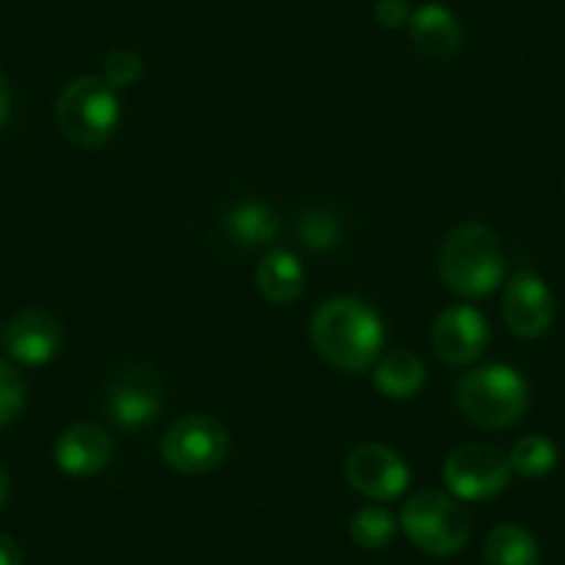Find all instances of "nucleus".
Wrapping results in <instances>:
<instances>
[{
    "label": "nucleus",
    "instance_id": "393cba45",
    "mask_svg": "<svg viewBox=\"0 0 565 565\" xmlns=\"http://www.w3.org/2000/svg\"><path fill=\"white\" fill-rule=\"evenodd\" d=\"M0 565H23V548L7 532H0Z\"/></svg>",
    "mask_w": 565,
    "mask_h": 565
},
{
    "label": "nucleus",
    "instance_id": "1a4fd4ad",
    "mask_svg": "<svg viewBox=\"0 0 565 565\" xmlns=\"http://www.w3.org/2000/svg\"><path fill=\"white\" fill-rule=\"evenodd\" d=\"M106 411L122 430H141L164 411V388L150 369H125L108 385Z\"/></svg>",
    "mask_w": 565,
    "mask_h": 565
},
{
    "label": "nucleus",
    "instance_id": "0eeeda50",
    "mask_svg": "<svg viewBox=\"0 0 565 565\" xmlns=\"http://www.w3.org/2000/svg\"><path fill=\"white\" fill-rule=\"evenodd\" d=\"M510 460L491 444H463L444 460V486L458 502H486L510 482Z\"/></svg>",
    "mask_w": 565,
    "mask_h": 565
},
{
    "label": "nucleus",
    "instance_id": "ddd939ff",
    "mask_svg": "<svg viewBox=\"0 0 565 565\" xmlns=\"http://www.w3.org/2000/svg\"><path fill=\"white\" fill-rule=\"evenodd\" d=\"M111 438L100 424L75 422L58 433L53 444V460L70 477H92L111 460Z\"/></svg>",
    "mask_w": 565,
    "mask_h": 565
},
{
    "label": "nucleus",
    "instance_id": "f8f14e48",
    "mask_svg": "<svg viewBox=\"0 0 565 565\" xmlns=\"http://www.w3.org/2000/svg\"><path fill=\"white\" fill-rule=\"evenodd\" d=\"M62 324L53 313L42 308H29L20 311L3 330V344L12 361L23 366H45L62 350Z\"/></svg>",
    "mask_w": 565,
    "mask_h": 565
},
{
    "label": "nucleus",
    "instance_id": "dca6fc26",
    "mask_svg": "<svg viewBox=\"0 0 565 565\" xmlns=\"http://www.w3.org/2000/svg\"><path fill=\"white\" fill-rule=\"evenodd\" d=\"M374 388L385 396V399H413L424 391L427 383V366L422 358L411 350H394L385 358H380L372 366Z\"/></svg>",
    "mask_w": 565,
    "mask_h": 565
},
{
    "label": "nucleus",
    "instance_id": "412c9836",
    "mask_svg": "<svg viewBox=\"0 0 565 565\" xmlns=\"http://www.w3.org/2000/svg\"><path fill=\"white\" fill-rule=\"evenodd\" d=\"M341 233H344V225L328 209H308L297 220V238L311 253H330V249H335L341 244Z\"/></svg>",
    "mask_w": 565,
    "mask_h": 565
},
{
    "label": "nucleus",
    "instance_id": "7ed1b4c3",
    "mask_svg": "<svg viewBox=\"0 0 565 565\" xmlns=\"http://www.w3.org/2000/svg\"><path fill=\"white\" fill-rule=\"evenodd\" d=\"M530 405V388L519 369L508 363H488L471 369L458 383V407L475 427L508 430L521 422Z\"/></svg>",
    "mask_w": 565,
    "mask_h": 565
},
{
    "label": "nucleus",
    "instance_id": "bb28decb",
    "mask_svg": "<svg viewBox=\"0 0 565 565\" xmlns=\"http://www.w3.org/2000/svg\"><path fill=\"white\" fill-rule=\"evenodd\" d=\"M9 491H12V486H9V475L0 469V513H3V508H7Z\"/></svg>",
    "mask_w": 565,
    "mask_h": 565
},
{
    "label": "nucleus",
    "instance_id": "a878e982",
    "mask_svg": "<svg viewBox=\"0 0 565 565\" xmlns=\"http://www.w3.org/2000/svg\"><path fill=\"white\" fill-rule=\"evenodd\" d=\"M12 103H14L12 86H9L7 75L0 73V125L7 122L9 117H12Z\"/></svg>",
    "mask_w": 565,
    "mask_h": 565
},
{
    "label": "nucleus",
    "instance_id": "39448f33",
    "mask_svg": "<svg viewBox=\"0 0 565 565\" xmlns=\"http://www.w3.org/2000/svg\"><path fill=\"white\" fill-rule=\"evenodd\" d=\"M399 530L407 541L433 557H452L469 543L471 524L452 493L418 491L402 504Z\"/></svg>",
    "mask_w": 565,
    "mask_h": 565
},
{
    "label": "nucleus",
    "instance_id": "4468645a",
    "mask_svg": "<svg viewBox=\"0 0 565 565\" xmlns=\"http://www.w3.org/2000/svg\"><path fill=\"white\" fill-rule=\"evenodd\" d=\"M411 42L422 56L449 58L460 51L463 31L444 3H424L411 14Z\"/></svg>",
    "mask_w": 565,
    "mask_h": 565
},
{
    "label": "nucleus",
    "instance_id": "a211bd4d",
    "mask_svg": "<svg viewBox=\"0 0 565 565\" xmlns=\"http://www.w3.org/2000/svg\"><path fill=\"white\" fill-rule=\"evenodd\" d=\"M486 565H541L535 535L521 524H499L486 537Z\"/></svg>",
    "mask_w": 565,
    "mask_h": 565
},
{
    "label": "nucleus",
    "instance_id": "9d476101",
    "mask_svg": "<svg viewBox=\"0 0 565 565\" xmlns=\"http://www.w3.org/2000/svg\"><path fill=\"white\" fill-rule=\"evenodd\" d=\"M502 319L519 339H541L554 322V295L535 271H515L504 282Z\"/></svg>",
    "mask_w": 565,
    "mask_h": 565
},
{
    "label": "nucleus",
    "instance_id": "6e6552de",
    "mask_svg": "<svg viewBox=\"0 0 565 565\" xmlns=\"http://www.w3.org/2000/svg\"><path fill=\"white\" fill-rule=\"evenodd\" d=\"M344 477L352 491L372 502H394L411 486V469L405 458L377 441L361 444L347 455Z\"/></svg>",
    "mask_w": 565,
    "mask_h": 565
},
{
    "label": "nucleus",
    "instance_id": "aec40b11",
    "mask_svg": "<svg viewBox=\"0 0 565 565\" xmlns=\"http://www.w3.org/2000/svg\"><path fill=\"white\" fill-rule=\"evenodd\" d=\"M510 469L524 480H541L557 466V447L546 436H524L508 455Z\"/></svg>",
    "mask_w": 565,
    "mask_h": 565
},
{
    "label": "nucleus",
    "instance_id": "f257e3e1",
    "mask_svg": "<svg viewBox=\"0 0 565 565\" xmlns=\"http://www.w3.org/2000/svg\"><path fill=\"white\" fill-rule=\"evenodd\" d=\"M311 344L339 372L366 374L383 352V319L361 297H330L311 317Z\"/></svg>",
    "mask_w": 565,
    "mask_h": 565
},
{
    "label": "nucleus",
    "instance_id": "2eb2a0df",
    "mask_svg": "<svg viewBox=\"0 0 565 565\" xmlns=\"http://www.w3.org/2000/svg\"><path fill=\"white\" fill-rule=\"evenodd\" d=\"M255 286L271 306H291L306 291V266L291 249H269L255 269Z\"/></svg>",
    "mask_w": 565,
    "mask_h": 565
},
{
    "label": "nucleus",
    "instance_id": "f3484780",
    "mask_svg": "<svg viewBox=\"0 0 565 565\" xmlns=\"http://www.w3.org/2000/svg\"><path fill=\"white\" fill-rule=\"evenodd\" d=\"M222 225H225L227 238L244 249L266 247L280 233V220H277L275 209L260 200H242V203L231 205Z\"/></svg>",
    "mask_w": 565,
    "mask_h": 565
},
{
    "label": "nucleus",
    "instance_id": "423d86ee",
    "mask_svg": "<svg viewBox=\"0 0 565 565\" xmlns=\"http://www.w3.org/2000/svg\"><path fill=\"white\" fill-rule=\"evenodd\" d=\"M227 449H231V436L225 424L205 413L181 416L161 438V458L181 475H209L222 466Z\"/></svg>",
    "mask_w": 565,
    "mask_h": 565
},
{
    "label": "nucleus",
    "instance_id": "5701e85b",
    "mask_svg": "<svg viewBox=\"0 0 565 565\" xmlns=\"http://www.w3.org/2000/svg\"><path fill=\"white\" fill-rule=\"evenodd\" d=\"M100 75L114 86V89H128V86H136L145 75V62L136 51H128V47H117V51L106 53L100 64Z\"/></svg>",
    "mask_w": 565,
    "mask_h": 565
},
{
    "label": "nucleus",
    "instance_id": "f03ea898",
    "mask_svg": "<svg viewBox=\"0 0 565 565\" xmlns=\"http://www.w3.org/2000/svg\"><path fill=\"white\" fill-rule=\"evenodd\" d=\"M438 275L444 286L466 300L493 295L504 280V255L491 227L466 222L444 238L438 255Z\"/></svg>",
    "mask_w": 565,
    "mask_h": 565
},
{
    "label": "nucleus",
    "instance_id": "6ab92c4d",
    "mask_svg": "<svg viewBox=\"0 0 565 565\" xmlns=\"http://www.w3.org/2000/svg\"><path fill=\"white\" fill-rule=\"evenodd\" d=\"M396 530H399V519L383 504L361 508L350 521V537L369 552H380V548L388 546L396 537Z\"/></svg>",
    "mask_w": 565,
    "mask_h": 565
},
{
    "label": "nucleus",
    "instance_id": "b1692460",
    "mask_svg": "<svg viewBox=\"0 0 565 565\" xmlns=\"http://www.w3.org/2000/svg\"><path fill=\"white\" fill-rule=\"evenodd\" d=\"M411 7H407V0H377V7H374V18L383 29L396 31L405 29L411 23Z\"/></svg>",
    "mask_w": 565,
    "mask_h": 565
},
{
    "label": "nucleus",
    "instance_id": "9b49d317",
    "mask_svg": "<svg viewBox=\"0 0 565 565\" xmlns=\"http://www.w3.org/2000/svg\"><path fill=\"white\" fill-rule=\"evenodd\" d=\"M491 330L475 306H449L433 322V350L447 366H469L486 352Z\"/></svg>",
    "mask_w": 565,
    "mask_h": 565
},
{
    "label": "nucleus",
    "instance_id": "4be33fe9",
    "mask_svg": "<svg viewBox=\"0 0 565 565\" xmlns=\"http://www.w3.org/2000/svg\"><path fill=\"white\" fill-rule=\"evenodd\" d=\"M25 399H29L25 377L12 363L0 361V427L12 424L23 413Z\"/></svg>",
    "mask_w": 565,
    "mask_h": 565
},
{
    "label": "nucleus",
    "instance_id": "20e7f679",
    "mask_svg": "<svg viewBox=\"0 0 565 565\" xmlns=\"http://www.w3.org/2000/svg\"><path fill=\"white\" fill-rule=\"evenodd\" d=\"M122 119L119 95L103 75H84L64 86L56 103V122L73 145L100 150L114 139Z\"/></svg>",
    "mask_w": 565,
    "mask_h": 565
}]
</instances>
